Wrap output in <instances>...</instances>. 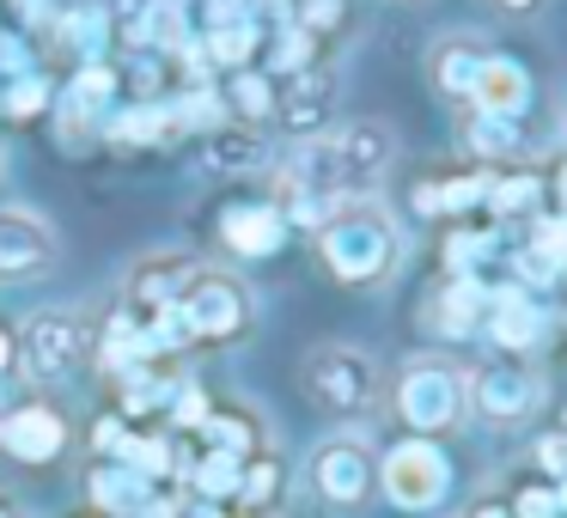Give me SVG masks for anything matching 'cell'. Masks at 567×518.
Returning a JSON list of instances; mask_svg holds the SVG:
<instances>
[{"label":"cell","instance_id":"obj_1","mask_svg":"<svg viewBox=\"0 0 567 518\" xmlns=\"http://www.w3.org/2000/svg\"><path fill=\"white\" fill-rule=\"evenodd\" d=\"M396 165V135L379 116H354V123L330 128V135L306 141L293 165H281L299 189H311L318 201H348V196H372Z\"/></svg>","mask_w":567,"mask_h":518},{"label":"cell","instance_id":"obj_2","mask_svg":"<svg viewBox=\"0 0 567 518\" xmlns=\"http://www.w3.org/2000/svg\"><path fill=\"white\" fill-rule=\"evenodd\" d=\"M318 262L342 287H384L403 262V226L379 196H348L318 226Z\"/></svg>","mask_w":567,"mask_h":518},{"label":"cell","instance_id":"obj_3","mask_svg":"<svg viewBox=\"0 0 567 518\" xmlns=\"http://www.w3.org/2000/svg\"><path fill=\"white\" fill-rule=\"evenodd\" d=\"M391 415L403 421L415 439H440V433L464 427V415H470L464 366H452V360H440V354L403 360V372L391 379Z\"/></svg>","mask_w":567,"mask_h":518},{"label":"cell","instance_id":"obj_4","mask_svg":"<svg viewBox=\"0 0 567 518\" xmlns=\"http://www.w3.org/2000/svg\"><path fill=\"white\" fill-rule=\"evenodd\" d=\"M13 335H19L13 372L25 384H38V391L68 384L92 360V348H99V330H92L86 311H38V318H25Z\"/></svg>","mask_w":567,"mask_h":518},{"label":"cell","instance_id":"obj_5","mask_svg":"<svg viewBox=\"0 0 567 518\" xmlns=\"http://www.w3.org/2000/svg\"><path fill=\"white\" fill-rule=\"evenodd\" d=\"M177 323H184L189 342H238V335H250V323H257V299H250V287L238 281L233 269H208V262H196L184 281V293L172 299Z\"/></svg>","mask_w":567,"mask_h":518},{"label":"cell","instance_id":"obj_6","mask_svg":"<svg viewBox=\"0 0 567 518\" xmlns=\"http://www.w3.org/2000/svg\"><path fill=\"white\" fill-rule=\"evenodd\" d=\"M299 391H306L311 408L336 421H354L379 403V360L354 342H318L299 366Z\"/></svg>","mask_w":567,"mask_h":518},{"label":"cell","instance_id":"obj_7","mask_svg":"<svg viewBox=\"0 0 567 518\" xmlns=\"http://www.w3.org/2000/svg\"><path fill=\"white\" fill-rule=\"evenodd\" d=\"M379 488L396 512H433L452 494V457L440 452V439H396L379 457Z\"/></svg>","mask_w":567,"mask_h":518},{"label":"cell","instance_id":"obj_8","mask_svg":"<svg viewBox=\"0 0 567 518\" xmlns=\"http://www.w3.org/2000/svg\"><path fill=\"white\" fill-rule=\"evenodd\" d=\"M311 488H318L323 506L336 512H354L379 494V452H372L360 433H336L311 452Z\"/></svg>","mask_w":567,"mask_h":518},{"label":"cell","instance_id":"obj_9","mask_svg":"<svg viewBox=\"0 0 567 518\" xmlns=\"http://www.w3.org/2000/svg\"><path fill=\"white\" fill-rule=\"evenodd\" d=\"M470 384V408H476L482 421H494V427H513V421H525L530 408L543 403V379L530 360L518 354H501V360H482L476 372H464Z\"/></svg>","mask_w":567,"mask_h":518},{"label":"cell","instance_id":"obj_10","mask_svg":"<svg viewBox=\"0 0 567 518\" xmlns=\"http://www.w3.org/2000/svg\"><path fill=\"white\" fill-rule=\"evenodd\" d=\"M62 257V238L43 214L0 208V281H43Z\"/></svg>","mask_w":567,"mask_h":518},{"label":"cell","instance_id":"obj_11","mask_svg":"<svg viewBox=\"0 0 567 518\" xmlns=\"http://www.w3.org/2000/svg\"><path fill=\"white\" fill-rule=\"evenodd\" d=\"M0 452L31 464V469L55 464L68 452V415L55 403H43V396H25L19 408L0 415Z\"/></svg>","mask_w":567,"mask_h":518},{"label":"cell","instance_id":"obj_12","mask_svg":"<svg viewBox=\"0 0 567 518\" xmlns=\"http://www.w3.org/2000/svg\"><path fill=\"white\" fill-rule=\"evenodd\" d=\"M275 116H281L287 135H299V141L330 135V123H336V74L330 68H299V74H287L281 99H275Z\"/></svg>","mask_w":567,"mask_h":518},{"label":"cell","instance_id":"obj_13","mask_svg":"<svg viewBox=\"0 0 567 518\" xmlns=\"http://www.w3.org/2000/svg\"><path fill=\"white\" fill-rule=\"evenodd\" d=\"M189 269H196V257H184V250H153V257H141L135 269L123 274V305L135 311V318L165 311L177 293H184Z\"/></svg>","mask_w":567,"mask_h":518},{"label":"cell","instance_id":"obj_14","mask_svg":"<svg viewBox=\"0 0 567 518\" xmlns=\"http://www.w3.org/2000/svg\"><path fill=\"white\" fill-rule=\"evenodd\" d=\"M482 335H488L501 354H530L543 335V311L537 299H530V287H501V293H488V305H482Z\"/></svg>","mask_w":567,"mask_h":518},{"label":"cell","instance_id":"obj_15","mask_svg":"<svg viewBox=\"0 0 567 518\" xmlns=\"http://www.w3.org/2000/svg\"><path fill=\"white\" fill-rule=\"evenodd\" d=\"M86 494H92V512L104 518H135V512H153V481L141 469H128L123 457H99L86 476Z\"/></svg>","mask_w":567,"mask_h":518},{"label":"cell","instance_id":"obj_16","mask_svg":"<svg viewBox=\"0 0 567 518\" xmlns=\"http://www.w3.org/2000/svg\"><path fill=\"white\" fill-rule=\"evenodd\" d=\"M482 62H488L482 38H464V31H457V38H440V43L427 50V80H433V92H440V99H452V104H470Z\"/></svg>","mask_w":567,"mask_h":518},{"label":"cell","instance_id":"obj_17","mask_svg":"<svg viewBox=\"0 0 567 518\" xmlns=\"http://www.w3.org/2000/svg\"><path fill=\"white\" fill-rule=\"evenodd\" d=\"M525 104H530L525 62L488 50V62H482V74H476V92H470V111H482V116H525Z\"/></svg>","mask_w":567,"mask_h":518},{"label":"cell","instance_id":"obj_18","mask_svg":"<svg viewBox=\"0 0 567 518\" xmlns=\"http://www.w3.org/2000/svg\"><path fill=\"white\" fill-rule=\"evenodd\" d=\"M281 238H287V220L269 201H238V208L220 214V245L233 257H269V250H281Z\"/></svg>","mask_w":567,"mask_h":518},{"label":"cell","instance_id":"obj_19","mask_svg":"<svg viewBox=\"0 0 567 518\" xmlns=\"http://www.w3.org/2000/svg\"><path fill=\"white\" fill-rule=\"evenodd\" d=\"M482 305H488V293H482L476 274H452L445 293L427 305V323L440 335H452V342H457V335H482Z\"/></svg>","mask_w":567,"mask_h":518},{"label":"cell","instance_id":"obj_20","mask_svg":"<svg viewBox=\"0 0 567 518\" xmlns=\"http://www.w3.org/2000/svg\"><path fill=\"white\" fill-rule=\"evenodd\" d=\"M457 141H464V153L482 165V172H494V165L513 159L525 135H518V116H482V111H470L464 116V135H457Z\"/></svg>","mask_w":567,"mask_h":518},{"label":"cell","instance_id":"obj_21","mask_svg":"<svg viewBox=\"0 0 567 518\" xmlns=\"http://www.w3.org/2000/svg\"><path fill=\"white\" fill-rule=\"evenodd\" d=\"M543 201V177L537 172H513V177H488V214L494 220H525Z\"/></svg>","mask_w":567,"mask_h":518},{"label":"cell","instance_id":"obj_22","mask_svg":"<svg viewBox=\"0 0 567 518\" xmlns=\"http://www.w3.org/2000/svg\"><path fill=\"white\" fill-rule=\"evenodd\" d=\"M226 111L238 123H262V116H275V86L257 68H233V80H226Z\"/></svg>","mask_w":567,"mask_h":518},{"label":"cell","instance_id":"obj_23","mask_svg":"<svg viewBox=\"0 0 567 518\" xmlns=\"http://www.w3.org/2000/svg\"><path fill=\"white\" fill-rule=\"evenodd\" d=\"M202 433H208V445L226 457H250V445H257V421L238 415V408H214V415L202 421Z\"/></svg>","mask_w":567,"mask_h":518},{"label":"cell","instance_id":"obj_24","mask_svg":"<svg viewBox=\"0 0 567 518\" xmlns=\"http://www.w3.org/2000/svg\"><path fill=\"white\" fill-rule=\"evenodd\" d=\"M238 476H245V457L208 452V464L196 469V488H202V500H226V494H238Z\"/></svg>","mask_w":567,"mask_h":518},{"label":"cell","instance_id":"obj_25","mask_svg":"<svg viewBox=\"0 0 567 518\" xmlns=\"http://www.w3.org/2000/svg\"><path fill=\"white\" fill-rule=\"evenodd\" d=\"M530 250L549 257L555 274H567V214H537L530 220Z\"/></svg>","mask_w":567,"mask_h":518},{"label":"cell","instance_id":"obj_26","mask_svg":"<svg viewBox=\"0 0 567 518\" xmlns=\"http://www.w3.org/2000/svg\"><path fill=\"white\" fill-rule=\"evenodd\" d=\"M275 481H281V464H275V457H262V464H250L245 457V476H238V500L245 506H262L275 494Z\"/></svg>","mask_w":567,"mask_h":518},{"label":"cell","instance_id":"obj_27","mask_svg":"<svg viewBox=\"0 0 567 518\" xmlns=\"http://www.w3.org/2000/svg\"><path fill=\"white\" fill-rule=\"evenodd\" d=\"M482 257H488V232H457L452 245H445V262H452V274H476Z\"/></svg>","mask_w":567,"mask_h":518},{"label":"cell","instance_id":"obj_28","mask_svg":"<svg viewBox=\"0 0 567 518\" xmlns=\"http://www.w3.org/2000/svg\"><path fill=\"white\" fill-rule=\"evenodd\" d=\"M513 518H561V500H555V488H525L513 500Z\"/></svg>","mask_w":567,"mask_h":518},{"label":"cell","instance_id":"obj_29","mask_svg":"<svg viewBox=\"0 0 567 518\" xmlns=\"http://www.w3.org/2000/svg\"><path fill=\"white\" fill-rule=\"evenodd\" d=\"M537 464L549 469L555 481H567V427L561 433H543V439H537Z\"/></svg>","mask_w":567,"mask_h":518},{"label":"cell","instance_id":"obj_30","mask_svg":"<svg viewBox=\"0 0 567 518\" xmlns=\"http://www.w3.org/2000/svg\"><path fill=\"white\" fill-rule=\"evenodd\" d=\"M13 354H19V335L13 323H0V372H13Z\"/></svg>","mask_w":567,"mask_h":518},{"label":"cell","instance_id":"obj_31","mask_svg":"<svg viewBox=\"0 0 567 518\" xmlns=\"http://www.w3.org/2000/svg\"><path fill=\"white\" fill-rule=\"evenodd\" d=\"M470 518H513V506H506V500H476V506H470Z\"/></svg>","mask_w":567,"mask_h":518},{"label":"cell","instance_id":"obj_32","mask_svg":"<svg viewBox=\"0 0 567 518\" xmlns=\"http://www.w3.org/2000/svg\"><path fill=\"white\" fill-rule=\"evenodd\" d=\"M555 214H567V165L555 172Z\"/></svg>","mask_w":567,"mask_h":518},{"label":"cell","instance_id":"obj_33","mask_svg":"<svg viewBox=\"0 0 567 518\" xmlns=\"http://www.w3.org/2000/svg\"><path fill=\"white\" fill-rule=\"evenodd\" d=\"M501 13H530V7H543V0H494Z\"/></svg>","mask_w":567,"mask_h":518},{"label":"cell","instance_id":"obj_34","mask_svg":"<svg viewBox=\"0 0 567 518\" xmlns=\"http://www.w3.org/2000/svg\"><path fill=\"white\" fill-rule=\"evenodd\" d=\"M0 518H19V506H13V500H7V494H0Z\"/></svg>","mask_w":567,"mask_h":518},{"label":"cell","instance_id":"obj_35","mask_svg":"<svg viewBox=\"0 0 567 518\" xmlns=\"http://www.w3.org/2000/svg\"><path fill=\"white\" fill-rule=\"evenodd\" d=\"M555 500H561V512H567V481H561V494H555Z\"/></svg>","mask_w":567,"mask_h":518},{"label":"cell","instance_id":"obj_36","mask_svg":"<svg viewBox=\"0 0 567 518\" xmlns=\"http://www.w3.org/2000/svg\"><path fill=\"white\" fill-rule=\"evenodd\" d=\"M561 147H567V111H561Z\"/></svg>","mask_w":567,"mask_h":518},{"label":"cell","instance_id":"obj_37","mask_svg":"<svg viewBox=\"0 0 567 518\" xmlns=\"http://www.w3.org/2000/svg\"><path fill=\"white\" fill-rule=\"evenodd\" d=\"M80 518H104V512H80Z\"/></svg>","mask_w":567,"mask_h":518}]
</instances>
